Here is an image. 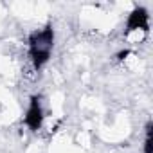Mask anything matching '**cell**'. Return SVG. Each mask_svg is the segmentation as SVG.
<instances>
[{
    "label": "cell",
    "instance_id": "7a4b0ae2",
    "mask_svg": "<svg viewBox=\"0 0 153 153\" xmlns=\"http://www.w3.org/2000/svg\"><path fill=\"white\" fill-rule=\"evenodd\" d=\"M148 11L144 7H137L131 11L130 18H128V24H126V34L133 33V31H142V33H148Z\"/></svg>",
    "mask_w": 153,
    "mask_h": 153
},
{
    "label": "cell",
    "instance_id": "3957f363",
    "mask_svg": "<svg viewBox=\"0 0 153 153\" xmlns=\"http://www.w3.org/2000/svg\"><path fill=\"white\" fill-rule=\"evenodd\" d=\"M42 123H43V110H42V105H40V97H33L31 99V105H29V110H27V115H25V124L29 126V130L36 131L42 128Z\"/></svg>",
    "mask_w": 153,
    "mask_h": 153
},
{
    "label": "cell",
    "instance_id": "277c9868",
    "mask_svg": "<svg viewBox=\"0 0 153 153\" xmlns=\"http://www.w3.org/2000/svg\"><path fill=\"white\" fill-rule=\"evenodd\" d=\"M144 153H153V124H146V140H144Z\"/></svg>",
    "mask_w": 153,
    "mask_h": 153
},
{
    "label": "cell",
    "instance_id": "6da1fadb",
    "mask_svg": "<svg viewBox=\"0 0 153 153\" xmlns=\"http://www.w3.org/2000/svg\"><path fill=\"white\" fill-rule=\"evenodd\" d=\"M52 43H54V31H52L51 25H47L45 29L36 31V33L31 34V38H29V54H31L34 68H42L49 61Z\"/></svg>",
    "mask_w": 153,
    "mask_h": 153
},
{
    "label": "cell",
    "instance_id": "5b68a950",
    "mask_svg": "<svg viewBox=\"0 0 153 153\" xmlns=\"http://www.w3.org/2000/svg\"><path fill=\"white\" fill-rule=\"evenodd\" d=\"M128 54H130V51H123V52H119V54H117V59H124Z\"/></svg>",
    "mask_w": 153,
    "mask_h": 153
}]
</instances>
